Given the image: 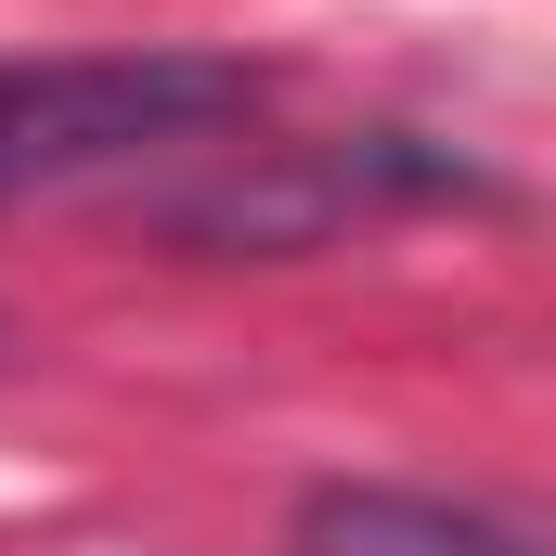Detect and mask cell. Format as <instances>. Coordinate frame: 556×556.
<instances>
[{"label": "cell", "mask_w": 556, "mask_h": 556, "mask_svg": "<svg viewBox=\"0 0 556 556\" xmlns=\"http://www.w3.org/2000/svg\"><path fill=\"white\" fill-rule=\"evenodd\" d=\"M260 78L220 52H52V65H0V207L91 181V168H142L168 142H207L247 117Z\"/></svg>", "instance_id": "6da1fadb"}, {"label": "cell", "mask_w": 556, "mask_h": 556, "mask_svg": "<svg viewBox=\"0 0 556 556\" xmlns=\"http://www.w3.org/2000/svg\"><path fill=\"white\" fill-rule=\"evenodd\" d=\"M311 556H544V544L453 518V505H415V492H337V505H311Z\"/></svg>", "instance_id": "7a4b0ae2"}]
</instances>
